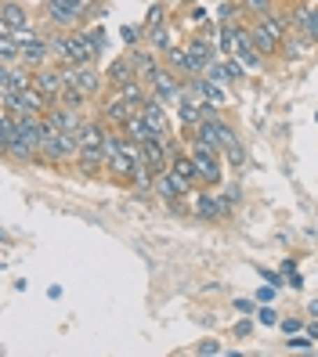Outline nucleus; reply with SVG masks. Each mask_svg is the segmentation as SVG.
Segmentation results:
<instances>
[{"label": "nucleus", "instance_id": "nucleus-25", "mask_svg": "<svg viewBox=\"0 0 318 357\" xmlns=\"http://www.w3.org/2000/svg\"><path fill=\"white\" fill-rule=\"evenodd\" d=\"M257 22H261V26H264V29H268L271 36H279L282 44H286V36L293 33V22H289V18H282V15H275V11H271V15H264V18H257Z\"/></svg>", "mask_w": 318, "mask_h": 357}, {"label": "nucleus", "instance_id": "nucleus-48", "mask_svg": "<svg viewBox=\"0 0 318 357\" xmlns=\"http://www.w3.org/2000/svg\"><path fill=\"white\" fill-rule=\"evenodd\" d=\"M48 300H62V285H51L48 289Z\"/></svg>", "mask_w": 318, "mask_h": 357}, {"label": "nucleus", "instance_id": "nucleus-33", "mask_svg": "<svg viewBox=\"0 0 318 357\" xmlns=\"http://www.w3.org/2000/svg\"><path fill=\"white\" fill-rule=\"evenodd\" d=\"M224 155H228V166H231V170H243V166H246V149H243V141L231 144Z\"/></svg>", "mask_w": 318, "mask_h": 357}, {"label": "nucleus", "instance_id": "nucleus-39", "mask_svg": "<svg viewBox=\"0 0 318 357\" xmlns=\"http://www.w3.org/2000/svg\"><path fill=\"white\" fill-rule=\"evenodd\" d=\"M257 275H261L264 282H271L275 289H286V275H275V271H268V267H257Z\"/></svg>", "mask_w": 318, "mask_h": 357}, {"label": "nucleus", "instance_id": "nucleus-50", "mask_svg": "<svg viewBox=\"0 0 318 357\" xmlns=\"http://www.w3.org/2000/svg\"><path fill=\"white\" fill-rule=\"evenodd\" d=\"M308 314H311V318H318V300H311V303H308Z\"/></svg>", "mask_w": 318, "mask_h": 357}, {"label": "nucleus", "instance_id": "nucleus-32", "mask_svg": "<svg viewBox=\"0 0 318 357\" xmlns=\"http://www.w3.org/2000/svg\"><path fill=\"white\" fill-rule=\"evenodd\" d=\"M163 18H166V8H163V4H152V8H148V15H145V22H141L145 33L156 29V26H163Z\"/></svg>", "mask_w": 318, "mask_h": 357}, {"label": "nucleus", "instance_id": "nucleus-11", "mask_svg": "<svg viewBox=\"0 0 318 357\" xmlns=\"http://www.w3.org/2000/svg\"><path fill=\"white\" fill-rule=\"evenodd\" d=\"M148 91H152L159 101H166V105H178V101H181V91H185V79H178L174 69L163 66V69L152 76V83H148Z\"/></svg>", "mask_w": 318, "mask_h": 357}, {"label": "nucleus", "instance_id": "nucleus-17", "mask_svg": "<svg viewBox=\"0 0 318 357\" xmlns=\"http://www.w3.org/2000/svg\"><path fill=\"white\" fill-rule=\"evenodd\" d=\"M36 87L40 91H44L55 105H58V98H62V91H66V69H55V66H44V69H40L36 73Z\"/></svg>", "mask_w": 318, "mask_h": 357}, {"label": "nucleus", "instance_id": "nucleus-13", "mask_svg": "<svg viewBox=\"0 0 318 357\" xmlns=\"http://www.w3.org/2000/svg\"><path fill=\"white\" fill-rule=\"evenodd\" d=\"M29 26H33V22H29V11H26L22 0H4V4H0V29L22 33V29H29Z\"/></svg>", "mask_w": 318, "mask_h": 357}, {"label": "nucleus", "instance_id": "nucleus-24", "mask_svg": "<svg viewBox=\"0 0 318 357\" xmlns=\"http://www.w3.org/2000/svg\"><path fill=\"white\" fill-rule=\"evenodd\" d=\"M145 40H148V47L159 51V54H166V51L174 47V33H171V26H156V29H148V33H145Z\"/></svg>", "mask_w": 318, "mask_h": 357}, {"label": "nucleus", "instance_id": "nucleus-10", "mask_svg": "<svg viewBox=\"0 0 318 357\" xmlns=\"http://www.w3.org/2000/svg\"><path fill=\"white\" fill-rule=\"evenodd\" d=\"M66 83H69V87H76V91H83L87 98H94L105 87V76L94 66H66Z\"/></svg>", "mask_w": 318, "mask_h": 357}, {"label": "nucleus", "instance_id": "nucleus-7", "mask_svg": "<svg viewBox=\"0 0 318 357\" xmlns=\"http://www.w3.org/2000/svg\"><path fill=\"white\" fill-rule=\"evenodd\" d=\"M98 54H101V47H98V40L91 36V29L69 33V66H94Z\"/></svg>", "mask_w": 318, "mask_h": 357}, {"label": "nucleus", "instance_id": "nucleus-18", "mask_svg": "<svg viewBox=\"0 0 318 357\" xmlns=\"http://www.w3.org/2000/svg\"><path fill=\"white\" fill-rule=\"evenodd\" d=\"M105 79L113 83V91H116V87H123V83H131V79H138V69H134L131 54L113 58V61H109V69H105Z\"/></svg>", "mask_w": 318, "mask_h": 357}, {"label": "nucleus", "instance_id": "nucleus-21", "mask_svg": "<svg viewBox=\"0 0 318 357\" xmlns=\"http://www.w3.org/2000/svg\"><path fill=\"white\" fill-rule=\"evenodd\" d=\"M15 141H18V116L4 109L0 112V149H4V155H11Z\"/></svg>", "mask_w": 318, "mask_h": 357}, {"label": "nucleus", "instance_id": "nucleus-37", "mask_svg": "<svg viewBox=\"0 0 318 357\" xmlns=\"http://www.w3.org/2000/svg\"><path fill=\"white\" fill-rule=\"evenodd\" d=\"M196 354H203V357H217V354H228L217 340H199V347H196Z\"/></svg>", "mask_w": 318, "mask_h": 357}, {"label": "nucleus", "instance_id": "nucleus-1", "mask_svg": "<svg viewBox=\"0 0 318 357\" xmlns=\"http://www.w3.org/2000/svg\"><path fill=\"white\" fill-rule=\"evenodd\" d=\"M44 11H48V22H55L62 33H76L87 15H101V8H94V0H44Z\"/></svg>", "mask_w": 318, "mask_h": 357}, {"label": "nucleus", "instance_id": "nucleus-34", "mask_svg": "<svg viewBox=\"0 0 318 357\" xmlns=\"http://www.w3.org/2000/svg\"><path fill=\"white\" fill-rule=\"evenodd\" d=\"M286 347H289V350H315V335L296 332V335H289V340H286Z\"/></svg>", "mask_w": 318, "mask_h": 357}, {"label": "nucleus", "instance_id": "nucleus-30", "mask_svg": "<svg viewBox=\"0 0 318 357\" xmlns=\"http://www.w3.org/2000/svg\"><path fill=\"white\" fill-rule=\"evenodd\" d=\"M289 22H293V33H308V22H311V8L308 4H301V8H296L293 15H289Z\"/></svg>", "mask_w": 318, "mask_h": 357}, {"label": "nucleus", "instance_id": "nucleus-16", "mask_svg": "<svg viewBox=\"0 0 318 357\" xmlns=\"http://www.w3.org/2000/svg\"><path fill=\"white\" fill-rule=\"evenodd\" d=\"M48 119L55 123L58 130H66V134H80L83 130V109H73V105H51V112H48Z\"/></svg>", "mask_w": 318, "mask_h": 357}, {"label": "nucleus", "instance_id": "nucleus-5", "mask_svg": "<svg viewBox=\"0 0 318 357\" xmlns=\"http://www.w3.org/2000/svg\"><path fill=\"white\" fill-rule=\"evenodd\" d=\"M152 192H156V199H163V206H174V202H181V199L192 195L196 188L188 184L185 177H178L174 170H163V174H156V181H152Z\"/></svg>", "mask_w": 318, "mask_h": 357}, {"label": "nucleus", "instance_id": "nucleus-47", "mask_svg": "<svg viewBox=\"0 0 318 357\" xmlns=\"http://www.w3.org/2000/svg\"><path fill=\"white\" fill-rule=\"evenodd\" d=\"M293 271H296V260H293V257L282 260V275H293Z\"/></svg>", "mask_w": 318, "mask_h": 357}, {"label": "nucleus", "instance_id": "nucleus-23", "mask_svg": "<svg viewBox=\"0 0 318 357\" xmlns=\"http://www.w3.org/2000/svg\"><path fill=\"white\" fill-rule=\"evenodd\" d=\"M217 36H221V40H217V47H221V58H236V54H239V26L224 22Z\"/></svg>", "mask_w": 318, "mask_h": 357}, {"label": "nucleus", "instance_id": "nucleus-26", "mask_svg": "<svg viewBox=\"0 0 318 357\" xmlns=\"http://www.w3.org/2000/svg\"><path fill=\"white\" fill-rule=\"evenodd\" d=\"M199 87H203V98L210 105H217V109H224V105H228V87H221V83L206 79V76H199Z\"/></svg>", "mask_w": 318, "mask_h": 357}, {"label": "nucleus", "instance_id": "nucleus-12", "mask_svg": "<svg viewBox=\"0 0 318 357\" xmlns=\"http://www.w3.org/2000/svg\"><path fill=\"white\" fill-rule=\"evenodd\" d=\"M217 54H221V47H214L210 40H199V36H196L192 44H188V73L203 76V73L217 61Z\"/></svg>", "mask_w": 318, "mask_h": 357}, {"label": "nucleus", "instance_id": "nucleus-49", "mask_svg": "<svg viewBox=\"0 0 318 357\" xmlns=\"http://www.w3.org/2000/svg\"><path fill=\"white\" fill-rule=\"evenodd\" d=\"M308 335H315V340H318V318H311V321H308Z\"/></svg>", "mask_w": 318, "mask_h": 357}, {"label": "nucleus", "instance_id": "nucleus-44", "mask_svg": "<svg viewBox=\"0 0 318 357\" xmlns=\"http://www.w3.org/2000/svg\"><path fill=\"white\" fill-rule=\"evenodd\" d=\"M236 310L239 314H253V310H257V300H236Z\"/></svg>", "mask_w": 318, "mask_h": 357}, {"label": "nucleus", "instance_id": "nucleus-20", "mask_svg": "<svg viewBox=\"0 0 318 357\" xmlns=\"http://www.w3.org/2000/svg\"><path fill=\"white\" fill-rule=\"evenodd\" d=\"M123 134L131 137V141H138V144H141V141H152V137H159V134H156V127H152V123H148V119H145L141 112H134L131 119H127Z\"/></svg>", "mask_w": 318, "mask_h": 357}, {"label": "nucleus", "instance_id": "nucleus-19", "mask_svg": "<svg viewBox=\"0 0 318 357\" xmlns=\"http://www.w3.org/2000/svg\"><path fill=\"white\" fill-rule=\"evenodd\" d=\"M171 170H174L178 177H185L192 188H199V184H203V177H199V166H196L192 152H174V155H171Z\"/></svg>", "mask_w": 318, "mask_h": 357}, {"label": "nucleus", "instance_id": "nucleus-31", "mask_svg": "<svg viewBox=\"0 0 318 357\" xmlns=\"http://www.w3.org/2000/svg\"><path fill=\"white\" fill-rule=\"evenodd\" d=\"M243 11L253 18H264V15H271V0H243Z\"/></svg>", "mask_w": 318, "mask_h": 357}, {"label": "nucleus", "instance_id": "nucleus-45", "mask_svg": "<svg viewBox=\"0 0 318 357\" xmlns=\"http://www.w3.org/2000/svg\"><path fill=\"white\" fill-rule=\"evenodd\" d=\"M250 332H253V321L246 318V321H239V325H236V340H246Z\"/></svg>", "mask_w": 318, "mask_h": 357}, {"label": "nucleus", "instance_id": "nucleus-14", "mask_svg": "<svg viewBox=\"0 0 318 357\" xmlns=\"http://www.w3.org/2000/svg\"><path fill=\"white\" fill-rule=\"evenodd\" d=\"M127 54H131L134 69H138V79H145V83H152V76L163 69V54L152 51V47H131Z\"/></svg>", "mask_w": 318, "mask_h": 357}, {"label": "nucleus", "instance_id": "nucleus-35", "mask_svg": "<svg viewBox=\"0 0 318 357\" xmlns=\"http://www.w3.org/2000/svg\"><path fill=\"white\" fill-rule=\"evenodd\" d=\"M257 321L261 325H279L282 318H279V310H275L271 303H257Z\"/></svg>", "mask_w": 318, "mask_h": 357}, {"label": "nucleus", "instance_id": "nucleus-42", "mask_svg": "<svg viewBox=\"0 0 318 357\" xmlns=\"http://www.w3.org/2000/svg\"><path fill=\"white\" fill-rule=\"evenodd\" d=\"M275 292H279V289H275L271 282L261 285V289H257V303H271V300H275Z\"/></svg>", "mask_w": 318, "mask_h": 357}, {"label": "nucleus", "instance_id": "nucleus-15", "mask_svg": "<svg viewBox=\"0 0 318 357\" xmlns=\"http://www.w3.org/2000/svg\"><path fill=\"white\" fill-rule=\"evenodd\" d=\"M192 213H196L199 220H224L228 209H224L221 195H214V192H196V195H192Z\"/></svg>", "mask_w": 318, "mask_h": 357}, {"label": "nucleus", "instance_id": "nucleus-46", "mask_svg": "<svg viewBox=\"0 0 318 357\" xmlns=\"http://www.w3.org/2000/svg\"><path fill=\"white\" fill-rule=\"evenodd\" d=\"M289 289H293V292H301V289H304V278H301V271H293V275H289Z\"/></svg>", "mask_w": 318, "mask_h": 357}, {"label": "nucleus", "instance_id": "nucleus-29", "mask_svg": "<svg viewBox=\"0 0 318 357\" xmlns=\"http://www.w3.org/2000/svg\"><path fill=\"white\" fill-rule=\"evenodd\" d=\"M203 76H206V79H214V83H221V87H228V83H231V76H228V66H224V58H217V61H214V66H210Z\"/></svg>", "mask_w": 318, "mask_h": 357}, {"label": "nucleus", "instance_id": "nucleus-40", "mask_svg": "<svg viewBox=\"0 0 318 357\" xmlns=\"http://www.w3.org/2000/svg\"><path fill=\"white\" fill-rule=\"evenodd\" d=\"M311 44H318V8H311V22H308V33H304Z\"/></svg>", "mask_w": 318, "mask_h": 357}, {"label": "nucleus", "instance_id": "nucleus-27", "mask_svg": "<svg viewBox=\"0 0 318 357\" xmlns=\"http://www.w3.org/2000/svg\"><path fill=\"white\" fill-rule=\"evenodd\" d=\"M163 66L166 69H174V73H185V76H192V73H188V47H171V51H166L163 54Z\"/></svg>", "mask_w": 318, "mask_h": 357}, {"label": "nucleus", "instance_id": "nucleus-4", "mask_svg": "<svg viewBox=\"0 0 318 357\" xmlns=\"http://www.w3.org/2000/svg\"><path fill=\"white\" fill-rule=\"evenodd\" d=\"M188 152H192V159H196V166H199V177H203V184L206 188H217L221 181H224V166H221V159H217V149L214 144H206V141H199L196 134H192V141H188Z\"/></svg>", "mask_w": 318, "mask_h": 357}, {"label": "nucleus", "instance_id": "nucleus-8", "mask_svg": "<svg viewBox=\"0 0 318 357\" xmlns=\"http://www.w3.org/2000/svg\"><path fill=\"white\" fill-rule=\"evenodd\" d=\"M33 79H36V73H33V69H26L22 61L0 66V98H8V94H18V91L33 87Z\"/></svg>", "mask_w": 318, "mask_h": 357}, {"label": "nucleus", "instance_id": "nucleus-36", "mask_svg": "<svg viewBox=\"0 0 318 357\" xmlns=\"http://www.w3.org/2000/svg\"><path fill=\"white\" fill-rule=\"evenodd\" d=\"M120 36H123V44H127V47H134L138 40L145 36V26H123V29H120Z\"/></svg>", "mask_w": 318, "mask_h": 357}, {"label": "nucleus", "instance_id": "nucleus-22", "mask_svg": "<svg viewBox=\"0 0 318 357\" xmlns=\"http://www.w3.org/2000/svg\"><path fill=\"white\" fill-rule=\"evenodd\" d=\"M250 36H253V44H257L261 54H275V51L282 47V40H279V36H271L261 22H250Z\"/></svg>", "mask_w": 318, "mask_h": 357}, {"label": "nucleus", "instance_id": "nucleus-3", "mask_svg": "<svg viewBox=\"0 0 318 357\" xmlns=\"http://www.w3.org/2000/svg\"><path fill=\"white\" fill-rule=\"evenodd\" d=\"M0 105H4L8 112H15V116H48L51 112V98L44 94L33 83V87H26V91H18V94H8V98H0Z\"/></svg>", "mask_w": 318, "mask_h": 357}, {"label": "nucleus", "instance_id": "nucleus-6", "mask_svg": "<svg viewBox=\"0 0 318 357\" xmlns=\"http://www.w3.org/2000/svg\"><path fill=\"white\" fill-rule=\"evenodd\" d=\"M192 134H196L199 141H206V144H214L217 152H228L231 144H239V134L231 130L224 119H203V123H199V127H196Z\"/></svg>", "mask_w": 318, "mask_h": 357}, {"label": "nucleus", "instance_id": "nucleus-43", "mask_svg": "<svg viewBox=\"0 0 318 357\" xmlns=\"http://www.w3.org/2000/svg\"><path fill=\"white\" fill-rule=\"evenodd\" d=\"M279 328H282L286 335H296V332H301L304 325H301V321H296V318H282V321H279Z\"/></svg>", "mask_w": 318, "mask_h": 357}, {"label": "nucleus", "instance_id": "nucleus-28", "mask_svg": "<svg viewBox=\"0 0 318 357\" xmlns=\"http://www.w3.org/2000/svg\"><path fill=\"white\" fill-rule=\"evenodd\" d=\"M48 44H51V61H66L69 66V33H51Z\"/></svg>", "mask_w": 318, "mask_h": 357}, {"label": "nucleus", "instance_id": "nucleus-41", "mask_svg": "<svg viewBox=\"0 0 318 357\" xmlns=\"http://www.w3.org/2000/svg\"><path fill=\"white\" fill-rule=\"evenodd\" d=\"M239 11H243V4H221V8H217V15L224 18V22H231V18H236Z\"/></svg>", "mask_w": 318, "mask_h": 357}, {"label": "nucleus", "instance_id": "nucleus-38", "mask_svg": "<svg viewBox=\"0 0 318 357\" xmlns=\"http://www.w3.org/2000/svg\"><path fill=\"white\" fill-rule=\"evenodd\" d=\"M224 66H228V76H231V83H239L243 76H246V66L239 58H224Z\"/></svg>", "mask_w": 318, "mask_h": 357}, {"label": "nucleus", "instance_id": "nucleus-2", "mask_svg": "<svg viewBox=\"0 0 318 357\" xmlns=\"http://www.w3.org/2000/svg\"><path fill=\"white\" fill-rule=\"evenodd\" d=\"M138 166H141V144H138V141H131V137L123 134L120 149H116L113 155H105V170H109V177H113V181L131 184Z\"/></svg>", "mask_w": 318, "mask_h": 357}, {"label": "nucleus", "instance_id": "nucleus-9", "mask_svg": "<svg viewBox=\"0 0 318 357\" xmlns=\"http://www.w3.org/2000/svg\"><path fill=\"white\" fill-rule=\"evenodd\" d=\"M134 112H141V109H134L127 98H120V91H113L109 98H105V105H101V123H105V127H113V130H123L127 119H131Z\"/></svg>", "mask_w": 318, "mask_h": 357}]
</instances>
